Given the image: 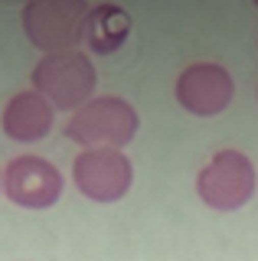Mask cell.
<instances>
[{"label":"cell","mask_w":258,"mask_h":261,"mask_svg":"<svg viewBox=\"0 0 258 261\" xmlns=\"http://www.w3.org/2000/svg\"><path fill=\"white\" fill-rule=\"evenodd\" d=\"M131 36V16L115 4H98L88 10L85 20V43L95 56H111Z\"/></svg>","instance_id":"9c48e42d"},{"label":"cell","mask_w":258,"mask_h":261,"mask_svg":"<svg viewBox=\"0 0 258 261\" xmlns=\"http://www.w3.org/2000/svg\"><path fill=\"white\" fill-rule=\"evenodd\" d=\"M258 186V173L252 157H245L236 147L213 153V160L199 170L196 176V193L209 209L216 212H236L248 206Z\"/></svg>","instance_id":"277c9868"},{"label":"cell","mask_w":258,"mask_h":261,"mask_svg":"<svg viewBox=\"0 0 258 261\" xmlns=\"http://www.w3.org/2000/svg\"><path fill=\"white\" fill-rule=\"evenodd\" d=\"M255 7H258V0H255Z\"/></svg>","instance_id":"8fae6325"},{"label":"cell","mask_w":258,"mask_h":261,"mask_svg":"<svg viewBox=\"0 0 258 261\" xmlns=\"http://www.w3.org/2000/svg\"><path fill=\"white\" fill-rule=\"evenodd\" d=\"M53 121H56V108L39 92L27 88V92H17L7 101L0 124H4V134L10 137V141L36 144L53 130Z\"/></svg>","instance_id":"ba28073f"},{"label":"cell","mask_w":258,"mask_h":261,"mask_svg":"<svg viewBox=\"0 0 258 261\" xmlns=\"http://www.w3.org/2000/svg\"><path fill=\"white\" fill-rule=\"evenodd\" d=\"M88 10L92 4L85 0H30L20 10V23L39 53H72L85 39Z\"/></svg>","instance_id":"3957f363"},{"label":"cell","mask_w":258,"mask_h":261,"mask_svg":"<svg viewBox=\"0 0 258 261\" xmlns=\"http://www.w3.org/2000/svg\"><path fill=\"white\" fill-rule=\"evenodd\" d=\"M0 193H4V173H0Z\"/></svg>","instance_id":"30bf717a"},{"label":"cell","mask_w":258,"mask_h":261,"mask_svg":"<svg viewBox=\"0 0 258 261\" xmlns=\"http://www.w3.org/2000/svg\"><path fill=\"white\" fill-rule=\"evenodd\" d=\"M30 82H33V92H39L53 108L75 114L82 105L92 101L95 85H98V72H95V62L85 53L72 49V53L43 56L36 62Z\"/></svg>","instance_id":"7a4b0ae2"},{"label":"cell","mask_w":258,"mask_h":261,"mask_svg":"<svg viewBox=\"0 0 258 261\" xmlns=\"http://www.w3.org/2000/svg\"><path fill=\"white\" fill-rule=\"evenodd\" d=\"M138 127H141V118L124 98L98 95L66 121V137L72 144L85 147V150H95V147L124 150L138 137Z\"/></svg>","instance_id":"6da1fadb"},{"label":"cell","mask_w":258,"mask_h":261,"mask_svg":"<svg viewBox=\"0 0 258 261\" xmlns=\"http://www.w3.org/2000/svg\"><path fill=\"white\" fill-rule=\"evenodd\" d=\"M66 176L53 160L23 153L4 167V196L20 209H49L62 199Z\"/></svg>","instance_id":"8992f818"},{"label":"cell","mask_w":258,"mask_h":261,"mask_svg":"<svg viewBox=\"0 0 258 261\" xmlns=\"http://www.w3.org/2000/svg\"><path fill=\"white\" fill-rule=\"evenodd\" d=\"M72 186L92 202H118L134 186V167L124 150H82L72 160Z\"/></svg>","instance_id":"5b68a950"},{"label":"cell","mask_w":258,"mask_h":261,"mask_svg":"<svg viewBox=\"0 0 258 261\" xmlns=\"http://www.w3.org/2000/svg\"><path fill=\"white\" fill-rule=\"evenodd\" d=\"M173 95L183 111L196 114V118H213L232 105L236 82L222 62H193L176 75Z\"/></svg>","instance_id":"52a82bcc"}]
</instances>
